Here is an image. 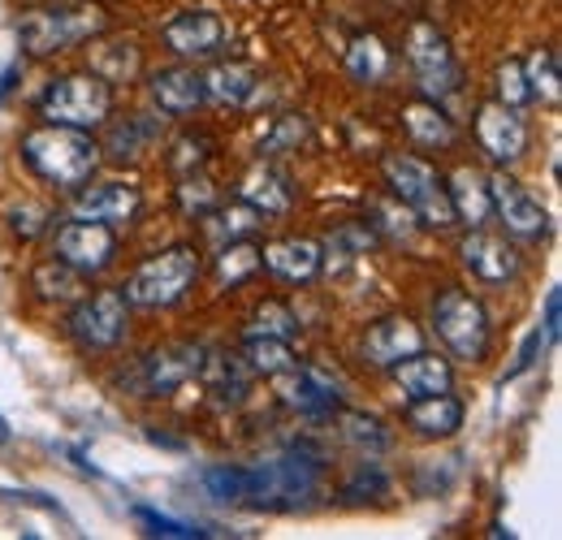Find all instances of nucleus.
Wrapping results in <instances>:
<instances>
[{
	"label": "nucleus",
	"mask_w": 562,
	"mask_h": 540,
	"mask_svg": "<svg viewBox=\"0 0 562 540\" xmlns=\"http://www.w3.org/2000/svg\"><path fill=\"white\" fill-rule=\"evenodd\" d=\"M22 160L35 178H44L57 191H74L82 182H91V173L100 169V143L87 131L74 126H40L31 135H22Z\"/></svg>",
	"instance_id": "nucleus-1"
},
{
	"label": "nucleus",
	"mask_w": 562,
	"mask_h": 540,
	"mask_svg": "<svg viewBox=\"0 0 562 540\" xmlns=\"http://www.w3.org/2000/svg\"><path fill=\"white\" fill-rule=\"evenodd\" d=\"M109 31V13L91 0H66V4H44L22 13L18 22V48L26 57H57L82 40H95Z\"/></svg>",
	"instance_id": "nucleus-2"
},
{
	"label": "nucleus",
	"mask_w": 562,
	"mask_h": 540,
	"mask_svg": "<svg viewBox=\"0 0 562 540\" xmlns=\"http://www.w3.org/2000/svg\"><path fill=\"white\" fill-rule=\"evenodd\" d=\"M195 277H200L195 247H169V251H156L151 260H143L122 294H126L131 307L165 312V307H173V303H182L191 294Z\"/></svg>",
	"instance_id": "nucleus-3"
},
{
	"label": "nucleus",
	"mask_w": 562,
	"mask_h": 540,
	"mask_svg": "<svg viewBox=\"0 0 562 540\" xmlns=\"http://www.w3.org/2000/svg\"><path fill=\"white\" fill-rule=\"evenodd\" d=\"M432 334L441 338V346H446L454 359L481 363V359L490 355V341H493L490 312H485V303H481L476 294L450 285V290H441L437 303H432Z\"/></svg>",
	"instance_id": "nucleus-4"
},
{
	"label": "nucleus",
	"mask_w": 562,
	"mask_h": 540,
	"mask_svg": "<svg viewBox=\"0 0 562 540\" xmlns=\"http://www.w3.org/2000/svg\"><path fill=\"white\" fill-rule=\"evenodd\" d=\"M385 182H390L394 200L416 212L420 225H428V229H450L454 225L450 191H446L441 173L432 165H424L420 156H407V151L385 156Z\"/></svg>",
	"instance_id": "nucleus-5"
},
{
	"label": "nucleus",
	"mask_w": 562,
	"mask_h": 540,
	"mask_svg": "<svg viewBox=\"0 0 562 540\" xmlns=\"http://www.w3.org/2000/svg\"><path fill=\"white\" fill-rule=\"evenodd\" d=\"M113 113V82H104L100 74H70L57 78L44 95H40V117L53 126H74V131H95L104 126Z\"/></svg>",
	"instance_id": "nucleus-6"
},
{
	"label": "nucleus",
	"mask_w": 562,
	"mask_h": 540,
	"mask_svg": "<svg viewBox=\"0 0 562 540\" xmlns=\"http://www.w3.org/2000/svg\"><path fill=\"white\" fill-rule=\"evenodd\" d=\"M407 61H412V74H416V82H420V91L428 100L459 95L463 74H459V61H454V48L432 22H416L407 31Z\"/></svg>",
	"instance_id": "nucleus-7"
},
{
	"label": "nucleus",
	"mask_w": 562,
	"mask_h": 540,
	"mask_svg": "<svg viewBox=\"0 0 562 540\" xmlns=\"http://www.w3.org/2000/svg\"><path fill=\"white\" fill-rule=\"evenodd\" d=\"M126 325H131V303L122 290H100V294L82 299L66 320L70 338L82 350H117L126 341Z\"/></svg>",
	"instance_id": "nucleus-8"
},
{
	"label": "nucleus",
	"mask_w": 562,
	"mask_h": 540,
	"mask_svg": "<svg viewBox=\"0 0 562 540\" xmlns=\"http://www.w3.org/2000/svg\"><path fill=\"white\" fill-rule=\"evenodd\" d=\"M204 355H209V350H204V346H195V341H169V346H160V350L143 355L139 368H135V376H131V385L139 390L143 398L173 394V390H182L187 381H195V376H200Z\"/></svg>",
	"instance_id": "nucleus-9"
},
{
	"label": "nucleus",
	"mask_w": 562,
	"mask_h": 540,
	"mask_svg": "<svg viewBox=\"0 0 562 540\" xmlns=\"http://www.w3.org/2000/svg\"><path fill=\"white\" fill-rule=\"evenodd\" d=\"M117 256V234L109 229V221H66L53 238V260L70 265L82 277H95L113 265Z\"/></svg>",
	"instance_id": "nucleus-10"
},
{
	"label": "nucleus",
	"mask_w": 562,
	"mask_h": 540,
	"mask_svg": "<svg viewBox=\"0 0 562 540\" xmlns=\"http://www.w3.org/2000/svg\"><path fill=\"white\" fill-rule=\"evenodd\" d=\"M160 40H165V48H169L173 57H182V61H212V57L225 48L229 26H225L221 13H212V9H182V13H173V18L160 26Z\"/></svg>",
	"instance_id": "nucleus-11"
},
{
	"label": "nucleus",
	"mask_w": 562,
	"mask_h": 540,
	"mask_svg": "<svg viewBox=\"0 0 562 540\" xmlns=\"http://www.w3.org/2000/svg\"><path fill=\"white\" fill-rule=\"evenodd\" d=\"M273 381H278L281 403L294 406L307 419H325V415L342 410V385H338V376H329L316 363H303V368L294 363V368H285Z\"/></svg>",
	"instance_id": "nucleus-12"
},
{
	"label": "nucleus",
	"mask_w": 562,
	"mask_h": 540,
	"mask_svg": "<svg viewBox=\"0 0 562 540\" xmlns=\"http://www.w3.org/2000/svg\"><path fill=\"white\" fill-rule=\"evenodd\" d=\"M476 143H481V151L490 156L493 165L506 169L528 151V122L519 117V109L490 100V104L476 109Z\"/></svg>",
	"instance_id": "nucleus-13"
},
{
	"label": "nucleus",
	"mask_w": 562,
	"mask_h": 540,
	"mask_svg": "<svg viewBox=\"0 0 562 540\" xmlns=\"http://www.w3.org/2000/svg\"><path fill=\"white\" fill-rule=\"evenodd\" d=\"M485 187H490L493 212L506 221V229L515 238H546L550 234V212L541 207V200H532L510 173L497 169L493 178H485Z\"/></svg>",
	"instance_id": "nucleus-14"
},
{
	"label": "nucleus",
	"mask_w": 562,
	"mask_h": 540,
	"mask_svg": "<svg viewBox=\"0 0 562 540\" xmlns=\"http://www.w3.org/2000/svg\"><path fill=\"white\" fill-rule=\"evenodd\" d=\"M459 256H463V269L472 272L476 281H485V285H506V281L519 277V251L506 238L485 234L481 225L459 243Z\"/></svg>",
	"instance_id": "nucleus-15"
},
{
	"label": "nucleus",
	"mask_w": 562,
	"mask_h": 540,
	"mask_svg": "<svg viewBox=\"0 0 562 540\" xmlns=\"http://www.w3.org/2000/svg\"><path fill=\"white\" fill-rule=\"evenodd\" d=\"M260 269H269L285 285H307L325 272V247L312 238H278L260 247Z\"/></svg>",
	"instance_id": "nucleus-16"
},
{
	"label": "nucleus",
	"mask_w": 562,
	"mask_h": 540,
	"mask_svg": "<svg viewBox=\"0 0 562 540\" xmlns=\"http://www.w3.org/2000/svg\"><path fill=\"white\" fill-rule=\"evenodd\" d=\"M147 91L165 117H187L204 104V74H195L191 66H165L147 78Z\"/></svg>",
	"instance_id": "nucleus-17"
},
{
	"label": "nucleus",
	"mask_w": 562,
	"mask_h": 540,
	"mask_svg": "<svg viewBox=\"0 0 562 540\" xmlns=\"http://www.w3.org/2000/svg\"><path fill=\"white\" fill-rule=\"evenodd\" d=\"M416 350H424V334L407 316H385L363 334V359L372 368H394Z\"/></svg>",
	"instance_id": "nucleus-18"
},
{
	"label": "nucleus",
	"mask_w": 562,
	"mask_h": 540,
	"mask_svg": "<svg viewBox=\"0 0 562 540\" xmlns=\"http://www.w3.org/2000/svg\"><path fill=\"white\" fill-rule=\"evenodd\" d=\"M200 376H204L209 394L221 406H238L247 394H251V381H256V372L247 368V359H243V355H229V350H212V355H204Z\"/></svg>",
	"instance_id": "nucleus-19"
},
{
	"label": "nucleus",
	"mask_w": 562,
	"mask_h": 540,
	"mask_svg": "<svg viewBox=\"0 0 562 540\" xmlns=\"http://www.w3.org/2000/svg\"><path fill=\"white\" fill-rule=\"evenodd\" d=\"M139 212V187L131 182H100L74 195L78 221H131Z\"/></svg>",
	"instance_id": "nucleus-20"
},
{
	"label": "nucleus",
	"mask_w": 562,
	"mask_h": 540,
	"mask_svg": "<svg viewBox=\"0 0 562 540\" xmlns=\"http://www.w3.org/2000/svg\"><path fill=\"white\" fill-rule=\"evenodd\" d=\"M463 403L446 390V394H428V398H412L407 406V428H416L428 441H446L463 428Z\"/></svg>",
	"instance_id": "nucleus-21"
},
{
	"label": "nucleus",
	"mask_w": 562,
	"mask_h": 540,
	"mask_svg": "<svg viewBox=\"0 0 562 540\" xmlns=\"http://www.w3.org/2000/svg\"><path fill=\"white\" fill-rule=\"evenodd\" d=\"M394 372V381H398V390L407 394V398H428V394H446L450 385H454V372H450V363L441 359V355H407L403 363H394L390 368Z\"/></svg>",
	"instance_id": "nucleus-22"
},
{
	"label": "nucleus",
	"mask_w": 562,
	"mask_h": 540,
	"mask_svg": "<svg viewBox=\"0 0 562 540\" xmlns=\"http://www.w3.org/2000/svg\"><path fill=\"white\" fill-rule=\"evenodd\" d=\"M260 95V69L243 61H221L204 74V100H216L225 109H247Z\"/></svg>",
	"instance_id": "nucleus-23"
},
{
	"label": "nucleus",
	"mask_w": 562,
	"mask_h": 540,
	"mask_svg": "<svg viewBox=\"0 0 562 540\" xmlns=\"http://www.w3.org/2000/svg\"><path fill=\"white\" fill-rule=\"evenodd\" d=\"M243 203L247 207H256L260 216H285L290 212V203H294V191H290V178L273 169V165H256L247 178H243Z\"/></svg>",
	"instance_id": "nucleus-24"
},
{
	"label": "nucleus",
	"mask_w": 562,
	"mask_h": 540,
	"mask_svg": "<svg viewBox=\"0 0 562 540\" xmlns=\"http://www.w3.org/2000/svg\"><path fill=\"white\" fill-rule=\"evenodd\" d=\"M156 143H160V122L147 117V113H131L126 122H117V126L109 131L100 151H109V160L126 165V160H143Z\"/></svg>",
	"instance_id": "nucleus-25"
},
{
	"label": "nucleus",
	"mask_w": 562,
	"mask_h": 540,
	"mask_svg": "<svg viewBox=\"0 0 562 540\" xmlns=\"http://www.w3.org/2000/svg\"><path fill=\"white\" fill-rule=\"evenodd\" d=\"M403 126H407V135L416 147H450L454 143V122L446 117V109H441V100H412L407 109H403Z\"/></svg>",
	"instance_id": "nucleus-26"
},
{
	"label": "nucleus",
	"mask_w": 562,
	"mask_h": 540,
	"mask_svg": "<svg viewBox=\"0 0 562 540\" xmlns=\"http://www.w3.org/2000/svg\"><path fill=\"white\" fill-rule=\"evenodd\" d=\"M390 48L381 35H355L351 48H347V74H351L359 87H376L390 78Z\"/></svg>",
	"instance_id": "nucleus-27"
},
{
	"label": "nucleus",
	"mask_w": 562,
	"mask_h": 540,
	"mask_svg": "<svg viewBox=\"0 0 562 540\" xmlns=\"http://www.w3.org/2000/svg\"><path fill=\"white\" fill-rule=\"evenodd\" d=\"M450 203H454V221H468L472 229L476 225H485L493 212L490 203V187H485V178L481 173H472V169H459L454 178H450Z\"/></svg>",
	"instance_id": "nucleus-28"
},
{
	"label": "nucleus",
	"mask_w": 562,
	"mask_h": 540,
	"mask_svg": "<svg viewBox=\"0 0 562 540\" xmlns=\"http://www.w3.org/2000/svg\"><path fill=\"white\" fill-rule=\"evenodd\" d=\"M338 428H342V441L355 446L359 454H368V459H376V454H385L394 446L385 424L376 415H368V410H338Z\"/></svg>",
	"instance_id": "nucleus-29"
},
{
	"label": "nucleus",
	"mask_w": 562,
	"mask_h": 540,
	"mask_svg": "<svg viewBox=\"0 0 562 540\" xmlns=\"http://www.w3.org/2000/svg\"><path fill=\"white\" fill-rule=\"evenodd\" d=\"M243 359H247V368H251L256 376H281L285 368L299 363L294 350H290V341L265 338V334H247V341H243Z\"/></svg>",
	"instance_id": "nucleus-30"
},
{
	"label": "nucleus",
	"mask_w": 562,
	"mask_h": 540,
	"mask_svg": "<svg viewBox=\"0 0 562 540\" xmlns=\"http://www.w3.org/2000/svg\"><path fill=\"white\" fill-rule=\"evenodd\" d=\"M143 69L139 44L135 40H113V44H100L95 57H91V74H100L104 82H131Z\"/></svg>",
	"instance_id": "nucleus-31"
},
{
	"label": "nucleus",
	"mask_w": 562,
	"mask_h": 540,
	"mask_svg": "<svg viewBox=\"0 0 562 540\" xmlns=\"http://www.w3.org/2000/svg\"><path fill=\"white\" fill-rule=\"evenodd\" d=\"M260 272V247L238 238V243H225L221 256H216V281L221 285H243L247 277Z\"/></svg>",
	"instance_id": "nucleus-32"
},
{
	"label": "nucleus",
	"mask_w": 562,
	"mask_h": 540,
	"mask_svg": "<svg viewBox=\"0 0 562 540\" xmlns=\"http://www.w3.org/2000/svg\"><path fill=\"white\" fill-rule=\"evenodd\" d=\"M31 285H35L40 299H48V303H70V299H78V290H82V272H74L70 265H61V260H48V265L35 269Z\"/></svg>",
	"instance_id": "nucleus-33"
},
{
	"label": "nucleus",
	"mask_w": 562,
	"mask_h": 540,
	"mask_svg": "<svg viewBox=\"0 0 562 540\" xmlns=\"http://www.w3.org/2000/svg\"><path fill=\"white\" fill-rule=\"evenodd\" d=\"M260 212L256 207H247V203H238V207H212L209 212V234L216 238V247H225V243H238V238H251L256 234V221Z\"/></svg>",
	"instance_id": "nucleus-34"
},
{
	"label": "nucleus",
	"mask_w": 562,
	"mask_h": 540,
	"mask_svg": "<svg viewBox=\"0 0 562 540\" xmlns=\"http://www.w3.org/2000/svg\"><path fill=\"white\" fill-rule=\"evenodd\" d=\"M524 78H528L532 100H541L550 109L559 104V57H554V48H537L524 66Z\"/></svg>",
	"instance_id": "nucleus-35"
},
{
	"label": "nucleus",
	"mask_w": 562,
	"mask_h": 540,
	"mask_svg": "<svg viewBox=\"0 0 562 540\" xmlns=\"http://www.w3.org/2000/svg\"><path fill=\"white\" fill-rule=\"evenodd\" d=\"M204 493L216 502H247L251 497V468H204Z\"/></svg>",
	"instance_id": "nucleus-36"
},
{
	"label": "nucleus",
	"mask_w": 562,
	"mask_h": 540,
	"mask_svg": "<svg viewBox=\"0 0 562 540\" xmlns=\"http://www.w3.org/2000/svg\"><path fill=\"white\" fill-rule=\"evenodd\" d=\"M307 138V122L299 117V113H285L278 117L265 138H260V156H285V151H299V143Z\"/></svg>",
	"instance_id": "nucleus-37"
},
{
	"label": "nucleus",
	"mask_w": 562,
	"mask_h": 540,
	"mask_svg": "<svg viewBox=\"0 0 562 540\" xmlns=\"http://www.w3.org/2000/svg\"><path fill=\"white\" fill-rule=\"evenodd\" d=\"M251 334H265V338H294L299 334V316L278 303V299H269V303H260L256 307V316H251Z\"/></svg>",
	"instance_id": "nucleus-38"
},
{
	"label": "nucleus",
	"mask_w": 562,
	"mask_h": 540,
	"mask_svg": "<svg viewBox=\"0 0 562 540\" xmlns=\"http://www.w3.org/2000/svg\"><path fill=\"white\" fill-rule=\"evenodd\" d=\"M368 247H372V229H368V225H342V229L329 238V256H325V260H329L334 269H342V265L359 260Z\"/></svg>",
	"instance_id": "nucleus-39"
},
{
	"label": "nucleus",
	"mask_w": 562,
	"mask_h": 540,
	"mask_svg": "<svg viewBox=\"0 0 562 540\" xmlns=\"http://www.w3.org/2000/svg\"><path fill=\"white\" fill-rule=\"evenodd\" d=\"M372 225H376L381 234H390L394 243H412L420 221H416V212H412L407 203L394 200V203H376V221H372Z\"/></svg>",
	"instance_id": "nucleus-40"
},
{
	"label": "nucleus",
	"mask_w": 562,
	"mask_h": 540,
	"mask_svg": "<svg viewBox=\"0 0 562 540\" xmlns=\"http://www.w3.org/2000/svg\"><path fill=\"white\" fill-rule=\"evenodd\" d=\"M135 519H139V524L147 528V532H151V537H173V540L212 537V532H204L200 524H182V519H169V515H160V510H151V506H135Z\"/></svg>",
	"instance_id": "nucleus-41"
},
{
	"label": "nucleus",
	"mask_w": 562,
	"mask_h": 540,
	"mask_svg": "<svg viewBox=\"0 0 562 540\" xmlns=\"http://www.w3.org/2000/svg\"><path fill=\"white\" fill-rule=\"evenodd\" d=\"M178 203L187 216H209L216 207V187H212L204 173H187L182 187H178Z\"/></svg>",
	"instance_id": "nucleus-42"
},
{
	"label": "nucleus",
	"mask_w": 562,
	"mask_h": 540,
	"mask_svg": "<svg viewBox=\"0 0 562 540\" xmlns=\"http://www.w3.org/2000/svg\"><path fill=\"white\" fill-rule=\"evenodd\" d=\"M497 100H502V104H510V109H524V104L532 100L528 78H524V66H519V61L497 66Z\"/></svg>",
	"instance_id": "nucleus-43"
},
{
	"label": "nucleus",
	"mask_w": 562,
	"mask_h": 540,
	"mask_svg": "<svg viewBox=\"0 0 562 540\" xmlns=\"http://www.w3.org/2000/svg\"><path fill=\"white\" fill-rule=\"evenodd\" d=\"M347 497H385L390 493V475L381 472V463H359L355 468V475L347 480V488H342Z\"/></svg>",
	"instance_id": "nucleus-44"
},
{
	"label": "nucleus",
	"mask_w": 562,
	"mask_h": 540,
	"mask_svg": "<svg viewBox=\"0 0 562 540\" xmlns=\"http://www.w3.org/2000/svg\"><path fill=\"white\" fill-rule=\"evenodd\" d=\"M209 147L212 138L209 135H187L173 143V156H169V165L178 169V173H195L204 160H209Z\"/></svg>",
	"instance_id": "nucleus-45"
},
{
	"label": "nucleus",
	"mask_w": 562,
	"mask_h": 540,
	"mask_svg": "<svg viewBox=\"0 0 562 540\" xmlns=\"http://www.w3.org/2000/svg\"><path fill=\"white\" fill-rule=\"evenodd\" d=\"M550 346V338H546V329H532L528 338H524V346H519V355H515V363L506 368V376H502V385L506 381H519L528 368H537V359H541V350Z\"/></svg>",
	"instance_id": "nucleus-46"
},
{
	"label": "nucleus",
	"mask_w": 562,
	"mask_h": 540,
	"mask_svg": "<svg viewBox=\"0 0 562 540\" xmlns=\"http://www.w3.org/2000/svg\"><path fill=\"white\" fill-rule=\"evenodd\" d=\"M44 207H9V225H13V234H22V238H35L40 229H44Z\"/></svg>",
	"instance_id": "nucleus-47"
},
{
	"label": "nucleus",
	"mask_w": 562,
	"mask_h": 540,
	"mask_svg": "<svg viewBox=\"0 0 562 540\" xmlns=\"http://www.w3.org/2000/svg\"><path fill=\"white\" fill-rule=\"evenodd\" d=\"M541 329H546V338L550 341H559V329H562V290L559 285L546 294V325H541Z\"/></svg>",
	"instance_id": "nucleus-48"
},
{
	"label": "nucleus",
	"mask_w": 562,
	"mask_h": 540,
	"mask_svg": "<svg viewBox=\"0 0 562 540\" xmlns=\"http://www.w3.org/2000/svg\"><path fill=\"white\" fill-rule=\"evenodd\" d=\"M13 78H18V69H4V74H0V100L9 95V87H13Z\"/></svg>",
	"instance_id": "nucleus-49"
},
{
	"label": "nucleus",
	"mask_w": 562,
	"mask_h": 540,
	"mask_svg": "<svg viewBox=\"0 0 562 540\" xmlns=\"http://www.w3.org/2000/svg\"><path fill=\"white\" fill-rule=\"evenodd\" d=\"M4 437H9V428H4V419H0V441H4Z\"/></svg>",
	"instance_id": "nucleus-50"
}]
</instances>
